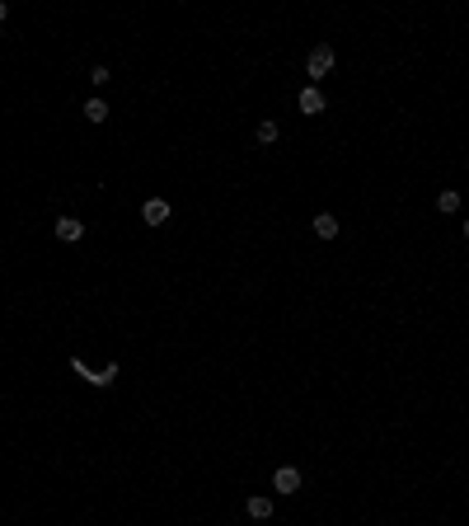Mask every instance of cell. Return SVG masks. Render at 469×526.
Here are the masks:
<instances>
[{"instance_id":"obj_1","label":"cell","mask_w":469,"mask_h":526,"mask_svg":"<svg viewBox=\"0 0 469 526\" xmlns=\"http://www.w3.org/2000/svg\"><path fill=\"white\" fill-rule=\"evenodd\" d=\"M305 71H310V85H314L319 76H329V71H334V48H329V43L310 48V56H305Z\"/></svg>"},{"instance_id":"obj_7","label":"cell","mask_w":469,"mask_h":526,"mask_svg":"<svg viewBox=\"0 0 469 526\" xmlns=\"http://www.w3.org/2000/svg\"><path fill=\"white\" fill-rule=\"evenodd\" d=\"M310 226H314V235H319V240H334V235H338V216H334V211H319Z\"/></svg>"},{"instance_id":"obj_3","label":"cell","mask_w":469,"mask_h":526,"mask_svg":"<svg viewBox=\"0 0 469 526\" xmlns=\"http://www.w3.org/2000/svg\"><path fill=\"white\" fill-rule=\"evenodd\" d=\"M272 489H277V494H296V489H301V470H296V465H282V470L272 474Z\"/></svg>"},{"instance_id":"obj_10","label":"cell","mask_w":469,"mask_h":526,"mask_svg":"<svg viewBox=\"0 0 469 526\" xmlns=\"http://www.w3.org/2000/svg\"><path fill=\"white\" fill-rule=\"evenodd\" d=\"M277 136H282V127H277L272 118H268V123H259V141H263V146H272Z\"/></svg>"},{"instance_id":"obj_6","label":"cell","mask_w":469,"mask_h":526,"mask_svg":"<svg viewBox=\"0 0 469 526\" xmlns=\"http://www.w3.org/2000/svg\"><path fill=\"white\" fill-rule=\"evenodd\" d=\"M56 235L66 240V244H76V240L85 235V221H80V216H56Z\"/></svg>"},{"instance_id":"obj_14","label":"cell","mask_w":469,"mask_h":526,"mask_svg":"<svg viewBox=\"0 0 469 526\" xmlns=\"http://www.w3.org/2000/svg\"><path fill=\"white\" fill-rule=\"evenodd\" d=\"M465 235H469V216H465Z\"/></svg>"},{"instance_id":"obj_5","label":"cell","mask_w":469,"mask_h":526,"mask_svg":"<svg viewBox=\"0 0 469 526\" xmlns=\"http://www.w3.org/2000/svg\"><path fill=\"white\" fill-rule=\"evenodd\" d=\"M169 202H164V198H151V202H146V207H141V216H146V226H164V221H169Z\"/></svg>"},{"instance_id":"obj_2","label":"cell","mask_w":469,"mask_h":526,"mask_svg":"<svg viewBox=\"0 0 469 526\" xmlns=\"http://www.w3.org/2000/svg\"><path fill=\"white\" fill-rule=\"evenodd\" d=\"M71 367H76V376H85L89 386H113V376L122 371V367H118V362H108L104 371H89V367H85V362H80V357H76V362H71Z\"/></svg>"},{"instance_id":"obj_8","label":"cell","mask_w":469,"mask_h":526,"mask_svg":"<svg viewBox=\"0 0 469 526\" xmlns=\"http://www.w3.org/2000/svg\"><path fill=\"white\" fill-rule=\"evenodd\" d=\"M244 512H249L254 522H268V517H272V498H263V494H254V498L244 503Z\"/></svg>"},{"instance_id":"obj_4","label":"cell","mask_w":469,"mask_h":526,"mask_svg":"<svg viewBox=\"0 0 469 526\" xmlns=\"http://www.w3.org/2000/svg\"><path fill=\"white\" fill-rule=\"evenodd\" d=\"M296 104H301V113H310V118H314V113H324V108H329V104H324V94H319V85H305Z\"/></svg>"},{"instance_id":"obj_13","label":"cell","mask_w":469,"mask_h":526,"mask_svg":"<svg viewBox=\"0 0 469 526\" xmlns=\"http://www.w3.org/2000/svg\"><path fill=\"white\" fill-rule=\"evenodd\" d=\"M0 19H10V5H5V0H0Z\"/></svg>"},{"instance_id":"obj_9","label":"cell","mask_w":469,"mask_h":526,"mask_svg":"<svg viewBox=\"0 0 469 526\" xmlns=\"http://www.w3.org/2000/svg\"><path fill=\"white\" fill-rule=\"evenodd\" d=\"M85 118H89V123H104L108 104H104V99H85Z\"/></svg>"},{"instance_id":"obj_12","label":"cell","mask_w":469,"mask_h":526,"mask_svg":"<svg viewBox=\"0 0 469 526\" xmlns=\"http://www.w3.org/2000/svg\"><path fill=\"white\" fill-rule=\"evenodd\" d=\"M89 80H94V85H108V80H113V71H108V66H94V71H89Z\"/></svg>"},{"instance_id":"obj_11","label":"cell","mask_w":469,"mask_h":526,"mask_svg":"<svg viewBox=\"0 0 469 526\" xmlns=\"http://www.w3.org/2000/svg\"><path fill=\"white\" fill-rule=\"evenodd\" d=\"M437 207H441V211H460V193H455V188H446L441 198H437Z\"/></svg>"}]
</instances>
